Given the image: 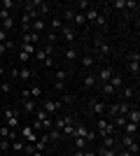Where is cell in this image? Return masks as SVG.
Listing matches in <instances>:
<instances>
[{"mask_svg": "<svg viewBox=\"0 0 140 156\" xmlns=\"http://www.w3.org/2000/svg\"><path fill=\"white\" fill-rule=\"evenodd\" d=\"M59 35H61V40H63L68 47H70V44H77V42H75V40H77V28H75V26H63Z\"/></svg>", "mask_w": 140, "mask_h": 156, "instance_id": "cell-1", "label": "cell"}, {"mask_svg": "<svg viewBox=\"0 0 140 156\" xmlns=\"http://www.w3.org/2000/svg\"><path fill=\"white\" fill-rule=\"evenodd\" d=\"M61 100H42V110L49 114V117H56V112L61 110Z\"/></svg>", "mask_w": 140, "mask_h": 156, "instance_id": "cell-2", "label": "cell"}, {"mask_svg": "<svg viewBox=\"0 0 140 156\" xmlns=\"http://www.w3.org/2000/svg\"><path fill=\"white\" fill-rule=\"evenodd\" d=\"M0 137H2V140H9V142H14V140L19 137V130L9 128L7 124H0Z\"/></svg>", "mask_w": 140, "mask_h": 156, "instance_id": "cell-3", "label": "cell"}, {"mask_svg": "<svg viewBox=\"0 0 140 156\" xmlns=\"http://www.w3.org/2000/svg\"><path fill=\"white\" fill-rule=\"evenodd\" d=\"M96 51H98L100 58H107V56L112 54V47L107 44L105 40H98V37H96Z\"/></svg>", "mask_w": 140, "mask_h": 156, "instance_id": "cell-4", "label": "cell"}, {"mask_svg": "<svg viewBox=\"0 0 140 156\" xmlns=\"http://www.w3.org/2000/svg\"><path fill=\"white\" fill-rule=\"evenodd\" d=\"M114 75V68L112 65H105V68H100L98 72H96V77H98V84H105V82H110V77Z\"/></svg>", "mask_w": 140, "mask_h": 156, "instance_id": "cell-5", "label": "cell"}, {"mask_svg": "<svg viewBox=\"0 0 140 156\" xmlns=\"http://www.w3.org/2000/svg\"><path fill=\"white\" fill-rule=\"evenodd\" d=\"M89 107H91V112L96 114V117H105L107 103H105V100H91V103H89Z\"/></svg>", "mask_w": 140, "mask_h": 156, "instance_id": "cell-6", "label": "cell"}, {"mask_svg": "<svg viewBox=\"0 0 140 156\" xmlns=\"http://www.w3.org/2000/svg\"><path fill=\"white\" fill-rule=\"evenodd\" d=\"M40 40H42V35H38V33H21V44H35V47H40Z\"/></svg>", "mask_w": 140, "mask_h": 156, "instance_id": "cell-7", "label": "cell"}, {"mask_svg": "<svg viewBox=\"0 0 140 156\" xmlns=\"http://www.w3.org/2000/svg\"><path fill=\"white\" fill-rule=\"evenodd\" d=\"M138 61H140L138 51H131V54H128V72H131V75H135V77H138V72H140Z\"/></svg>", "mask_w": 140, "mask_h": 156, "instance_id": "cell-8", "label": "cell"}, {"mask_svg": "<svg viewBox=\"0 0 140 156\" xmlns=\"http://www.w3.org/2000/svg\"><path fill=\"white\" fill-rule=\"evenodd\" d=\"M21 137H23V142L35 144V140H38V133H35L31 126H21Z\"/></svg>", "mask_w": 140, "mask_h": 156, "instance_id": "cell-9", "label": "cell"}, {"mask_svg": "<svg viewBox=\"0 0 140 156\" xmlns=\"http://www.w3.org/2000/svg\"><path fill=\"white\" fill-rule=\"evenodd\" d=\"M45 30H47V21H45V19H35L33 23H31V33H38V35H42Z\"/></svg>", "mask_w": 140, "mask_h": 156, "instance_id": "cell-10", "label": "cell"}, {"mask_svg": "<svg viewBox=\"0 0 140 156\" xmlns=\"http://www.w3.org/2000/svg\"><path fill=\"white\" fill-rule=\"evenodd\" d=\"M119 93H121V98H124V103H131V98L135 96V89H133V86H128V84H124L119 89Z\"/></svg>", "mask_w": 140, "mask_h": 156, "instance_id": "cell-11", "label": "cell"}, {"mask_svg": "<svg viewBox=\"0 0 140 156\" xmlns=\"http://www.w3.org/2000/svg\"><path fill=\"white\" fill-rule=\"evenodd\" d=\"M63 56H66V61H70V63H75L77 61V44H70L63 49Z\"/></svg>", "mask_w": 140, "mask_h": 156, "instance_id": "cell-12", "label": "cell"}, {"mask_svg": "<svg viewBox=\"0 0 140 156\" xmlns=\"http://www.w3.org/2000/svg\"><path fill=\"white\" fill-rule=\"evenodd\" d=\"M63 26H66V23L61 21V16H52V21L47 23V28H49L52 33H61V28H63Z\"/></svg>", "mask_w": 140, "mask_h": 156, "instance_id": "cell-13", "label": "cell"}, {"mask_svg": "<svg viewBox=\"0 0 140 156\" xmlns=\"http://www.w3.org/2000/svg\"><path fill=\"white\" fill-rule=\"evenodd\" d=\"M82 84H84V89H93V86H98V77H96V72H89L87 77L82 79Z\"/></svg>", "mask_w": 140, "mask_h": 156, "instance_id": "cell-14", "label": "cell"}, {"mask_svg": "<svg viewBox=\"0 0 140 156\" xmlns=\"http://www.w3.org/2000/svg\"><path fill=\"white\" fill-rule=\"evenodd\" d=\"M33 77H35L33 68H26V65L19 68V79H21V82H28V79H33Z\"/></svg>", "mask_w": 140, "mask_h": 156, "instance_id": "cell-15", "label": "cell"}, {"mask_svg": "<svg viewBox=\"0 0 140 156\" xmlns=\"http://www.w3.org/2000/svg\"><path fill=\"white\" fill-rule=\"evenodd\" d=\"M47 144H49V137H47V133H42V135H38V140H35V149L38 151H45Z\"/></svg>", "mask_w": 140, "mask_h": 156, "instance_id": "cell-16", "label": "cell"}, {"mask_svg": "<svg viewBox=\"0 0 140 156\" xmlns=\"http://www.w3.org/2000/svg\"><path fill=\"white\" fill-rule=\"evenodd\" d=\"M100 93H103L105 98H114V96H117V89H114L112 84H107V82H105V84H100Z\"/></svg>", "mask_w": 140, "mask_h": 156, "instance_id": "cell-17", "label": "cell"}, {"mask_svg": "<svg viewBox=\"0 0 140 156\" xmlns=\"http://www.w3.org/2000/svg\"><path fill=\"white\" fill-rule=\"evenodd\" d=\"M126 121H133V124H140V110H138V105H133V107L128 110V114H126Z\"/></svg>", "mask_w": 140, "mask_h": 156, "instance_id": "cell-18", "label": "cell"}, {"mask_svg": "<svg viewBox=\"0 0 140 156\" xmlns=\"http://www.w3.org/2000/svg\"><path fill=\"white\" fill-rule=\"evenodd\" d=\"M82 14H84V19H87V23H93V21H96V16H98V9H96V5H93V7H89V9H87V12H82Z\"/></svg>", "mask_w": 140, "mask_h": 156, "instance_id": "cell-19", "label": "cell"}, {"mask_svg": "<svg viewBox=\"0 0 140 156\" xmlns=\"http://www.w3.org/2000/svg\"><path fill=\"white\" fill-rule=\"evenodd\" d=\"M107 84H112V86H114V89H117V91H119L121 86H124V77H121L119 72H114L112 77H110V82H107Z\"/></svg>", "mask_w": 140, "mask_h": 156, "instance_id": "cell-20", "label": "cell"}, {"mask_svg": "<svg viewBox=\"0 0 140 156\" xmlns=\"http://www.w3.org/2000/svg\"><path fill=\"white\" fill-rule=\"evenodd\" d=\"M38 107H40V105H38V100H33V98H31V100H23V110H26L28 114H35Z\"/></svg>", "mask_w": 140, "mask_h": 156, "instance_id": "cell-21", "label": "cell"}, {"mask_svg": "<svg viewBox=\"0 0 140 156\" xmlns=\"http://www.w3.org/2000/svg\"><path fill=\"white\" fill-rule=\"evenodd\" d=\"M73 26H75V28H77V26L84 28V26H87V19H84V14H82V12H75V16H73Z\"/></svg>", "mask_w": 140, "mask_h": 156, "instance_id": "cell-22", "label": "cell"}, {"mask_svg": "<svg viewBox=\"0 0 140 156\" xmlns=\"http://www.w3.org/2000/svg\"><path fill=\"white\" fill-rule=\"evenodd\" d=\"M0 112H2V119H14V117H19V112L14 110V107H0Z\"/></svg>", "mask_w": 140, "mask_h": 156, "instance_id": "cell-23", "label": "cell"}, {"mask_svg": "<svg viewBox=\"0 0 140 156\" xmlns=\"http://www.w3.org/2000/svg\"><path fill=\"white\" fill-rule=\"evenodd\" d=\"M28 91H31V98H33V100L42 98V86L40 84H31V86H28Z\"/></svg>", "mask_w": 140, "mask_h": 156, "instance_id": "cell-24", "label": "cell"}, {"mask_svg": "<svg viewBox=\"0 0 140 156\" xmlns=\"http://www.w3.org/2000/svg\"><path fill=\"white\" fill-rule=\"evenodd\" d=\"M87 133H89V128L84 124H75V133H73V137H87Z\"/></svg>", "mask_w": 140, "mask_h": 156, "instance_id": "cell-25", "label": "cell"}, {"mask_svg": "<svg viewBox=\"0 0 140 156\" xmlns=\"http://www.w3.org/2000/svg\"><path fill=\"white\" fill-rule=\"evenodd\" d=\"M124 135H138V124L126 121V126H124Z\"/></svg>", "mask_w": 140, "mask_h": 156, "instance_id": "cell-26", "label": "cell"}, {"mask_svg": "<svg viewBox=\"0 0 140 156\" xmlns=\"http://www.w3.org/2000/svg\"><path fill=\"white\" fill-rule=\"evenodd\" d=\"M96 156H117V149H110V147H98Z\"/></svg>", "mask_w": 140, "mask_h": 156, "instance_id": "cell-27", "label": "cell"}, {"mask_svg": "<svg viewBox=\"0 0 140 156\" xmlns=\"http://www.w3.org/2000/svg\"><path fill=\"white\" fill-rule=\"evenodd\" d=\"M93 63H96V58H93L91 54H87V56H82V68H87V70H91Z\"/></svg>", "mask_w": 140, "mask_h": 156, "instance_id": "cell-28", "label": "cell"}, {"mask_svg": "<svg viewBox=\"0 0 140 156\" xmlns=\"http://www.w3.org/2000/svg\"><path fill=\"white\" fill-rule=\"evenodd\" d=\"M47 137H49V142H56V140H61V130L59 128H52V130H47Z\"/></svg>", "mask_w": 140, "mask_h": 156, "instance_id": "cell-29", "label": "cell"}, {"mask_svg": "<svg viewBox=\"0 0 140 156\" xmlns=\"http://www.w3.org/2000/svg\"><path fill=\"white\" fill-rule=\"evenodd\" d=\"M126 151H128L131 156H138V154H140V144H138V140H133V142L128 144V147H126Z\"/></svg>", "mask_w": 140, "mask_h": 156, "instance_id": "cell-30", "label": "cell"}, {"mask_svg": "<svg viewBox=\"0 0 140 156\" xmlns=\"http://www.w3.org/2000/svg\"><path fill=\"white\" fill-rule=\"evenodd\" d=\"M100 147H110V149H117V142H114V135H107L103 137V144Z\"/></svg>", "mask_w": 140, "mask_h": 156, "instance_id": "cell-31", "label": "cell"}, {"mask_svg": "<svg viewBox=\"0 0 140 156\" xmlns=\"http://www.w3.org/2000/svg\"><path fill=\"white\" fill-rule=\"evenodd\" d=\"M56 121H54V128H59V130H63V126L68 124V119L70 117H54Z\"/></svg>", "mask_w": 140, "mask_h": 156, "instance_id": "cell-32", "label": "cell"}, {"mask_svg": "<svg viewBox=\"0 0 140 156\" xmlns=\"http://www.w3.org/2000/svg\"><path fill=\"white\" fill-rule=\"evenodd\" d=\"M21 51H26L28 56H35V51H38V47H35V44H21Z\"/></svg>", "mask_w": 140, "mask_h": 156, "instance_id": "cell-33", "label": "cell"}, {"mask_svg": "<svg viewBox=\"0 0 140 156\" xmlns=\"http://www.w3.org/2000/svg\"><path fill=\"white\" fill-rule=\"evenodd\" d=\"M23 144H26V142H23V140H21V137H16V140H14V142L9 144V147H12L14 151H23Z\"/></svg>", "mask_w": 140, "mask_h": 156, "instance_id": "cell-34", "label": "cell"}, {"mask_svg": "<svg viewBox=\"0 0 140 156\" xmlns=\"http://www.w3.org/2000/svg\"><path fill=\"white\" fill-rule=\"evenodd\" d=\"M54 77H56V82H66V79H68V70H61V68H59V70L54 72Z\"/></svg>", "mask_w": 140, "mask_h": 156, "instance_id": "cell-35", "label": "cell"}, {"mask_svg": "<svg viewBox=\"0 0 140 156\" xmlns=\"http://www.w3.org/2000/svg\"><path fill=\"white\" fill-rule=\"evenodd\" d=\"M56 42H59V33H52V30H49V33H47V44H56Z\"/></svg>", "mask_w": 140, "mask_h": 156, "instance_id": "cell-36", "label": "cell"}, {"mask_svg": "<svg viewBox=\"0 0 140 156\" xmlns=\"http://www.w3.org/2000/svg\"><path fill=\"white\" fill-rule=\"evenodd\" d=\"M87 140H84V137H75V149H87Z\"/></svg>", "mask_w": 140, "mask_h": 156, "instance_id": "cell-37", "label": "cell"}, {"mask_svg": "<svg viewBox=\"0 0 140 156\" xmlns=\"http://www.w3.org/2000/svg\"><path fill=\"white\" fill-rule=\"evenodd\" d=\"M93 23H96V26H100V28H105V23H107V16H105V14H98Z\"/></svg>", "mask_w": 140, "mask_h": 156, "instance_id": "cell-38", "label": "cell"}, {"mask_svg": "<svg viewBox=\"0 0 140 156\" xmlns=\"http://www.w3.org/2000/svg\"><path fill=\"white\" fill-rule=\"evenodd\" d=\"M77 7H80V12H87L89 7H93V2H89V0H80V2H77Z\"/></svg>", "mask_w": 140, "mask_h": 156, "instance_id": "cell-39", "label": "cell"}, {"mask_svg": "<svg viewBox=\"0 0 140 156\" xmlns=\"http://www.w3.org/2000/svg\"><path fill=\"white\" fill-rule=\"evenodd\" d=\"M112 7H117V9H126V7H128V0H114Z\"/></svg>", "mask_w": 140, "mask_h": 156, "instance_id": "cell-40", "label": "cell"}, {"mask_svg": "<svg viewBox=\"0 0 140 156\" xmlns=\"http://www.w3.org/2000/svg\"><path fill=\"white\" fill-rule=\"evenodd\" d=\"M0 91L9 93V91H12V82H0Z\"/></svg>", "mask_w": 140, "mask_h": 156, "instance_id": "cell-41", "label": "cell"}, {"mask_svg": "<svg viewBox=\"0 0 140 156\" xmlns=\"http://www.w3.org/2000/svg\"><path fill=\"white\" fill-rule=\"evenodd\" d=\"M96 137H98V133H96V130H91V128H89V133H87V137H84V140H87V142H93Z\"/></svg>", "mask_w": 140, "mask_h": 156, "instance_id": "cell-42", "label": "cell"}, {"mask_svg": "<svg viewBox=\"0 0 140 156\" xmlns=\"http://www.w3.org/2000/svg\"><path fill=\"white\" fill-rule=\"evenodd\" d=\"M19 61L21 63H28V61H33V56H28L26 51H19Z\"/></svg>", "mask_w": 140, "mask_h": 156, "instance_id": "cell-43", "label": "cell"}, {"mask_svg": "<svg viewBox=\"0 0 140 156\" xmlns=\"http://www.w3.org/2000/svg\"><path fill=\"white\" fill-rule=\"evenodd\" d=\"M23 151H26V154H28V156H31V154H33V151H38V149H35V144H31V142H26V144H23Z\"/></svg>", "mask_w": 140, "mask_h": 156, "instance_id": "cell-44", "label": "cell"}, {"mask_svg": "<svg viewBox=\"0 0 140 156\" xmlns=\"http://www.w3.org/2000/svg\"><path fill=\"white\" fill-rule=\"evenodd\" d=\"M14 5H16L14 0H2V9H7V12H9V9H12Z\"/></svg>", "mask_w": 140, "mask_h": 156, "instance_id": "cell-45", "label": "cell"}, {"mask_svg": "<svg viewBox=\"0 0 140 156\" xmlns=\"http://www.w3.org/2000/svg\"><path fill=\"white\" fill-rule=\"evenodd\" d=\"M42 65H45V68H54V65H56V63H54V56L45 58V61H42Z\"/></svg>", "mask_w": 140, "mask_h": 156, "instance_id": "cell-46", "label": "cell"}, {"mask_svg": "<svg viewBox=\"0 0 140 156\" xmlns=\"http://www.w3.org/2000/svg\"><path fill=\"white\" fill-rule=\"evenodd\" d=\"M21 100H31V91H28V86H23V91H21Z\"/></svg>", "mask_w": 140, "mask_h": 156, "instance_id": "cell-47", "label": "cell"}, {"mask_svg": "<svg viewBox=\"0 0 140 156\" xmlns=\"http://www.w3.org/2000/svg\"><path fill=\"white\" fill-rule=\"evenodd\" d=\"M54 89H56V91H63V89H66V82H54Z\"/></svg>", "mask_w": 140, "mask_h": 156, "instance_id": "cell-48", "label": "cell"}, {"mask_svg": "<svg viewBox=\"0 0 140 156\" xmlns=\"http://www.w3.org/2000/svg\"><path fill=\"white\" fill-rule=\"evenodd\" d=\"M2 42H7V30L5 28H0V44H2Z\"/></svg>", "mask_w": 140, "mask_h": 156, "instance_id": "cell-49", "label": "cell"}, {"mask_svg": "<svg viewBox=\"0 0 140 156\" xmlns=\"http://www.w3.org/2000/svg\"><path fill=\"white\" fill-rule=\"evenodd\" d=\"M9 77H12V79H19V68H12V70H9Z\"/></svg>", "mask_w": 140, "mask_h": 156, "instance_id": "cell-50", "label": "cell"}, {"mask_svg": "<svg viewBox=\"0 0 140 156\" xmlns=\"http://www.w3.org/2000/svg\"><path fill=\"white\" fill-rule=\"evenodd\" d=\"M7 51H9V49H7V42H2V44H0V56H5Z\"/></svg>", "mask_w": 140, "mask_h": 156, "instance_id": "cell-51", "label": "cell"}, {"mask_svg": "<svg viewBox=\"0 0 140 156\" xmlns=\"http://www.w3.org/2000/svg\"><path fill=\"white\" fill-rule=\"evenodd\" d=\"M84 156H96V149H84Z\"/></svg>", "mask_w": 140, "mask_h": 156, "instance_id": "cell-52", "label": "cell"}, {"mask_svg": "<svg viewBox=\"0 0 140 156\" xmlns=\"http://www.w3.org/2000/svg\"><path fill=\"white\" fill-rule=\"evenodd\" d=\"M31 156H42V151H33V154H31Z\"/></svg>", "mask_w": 140, "mask_h": 156, "instance_id": "cell-53", "label": "cell"}, {"mask_svg": "<svg viewBox=\"0 0 140 156\" xmlns=\"http://www.w3.org/2000/svg\"><path fill=\"white\" fill-rule=\"evenodd\" d=\"M2 75H5V68H2V65H0V77H2Z\"/></svg>", "mask_w": 140, "mask_h": 156, "instance_id": "cell-54", "label": "cell"}, {"mask_svg": "<svg viewBox=\"0 0 140 156\" xmlns=\"http://www.w3.org/2000/svg\"><path fill=\"white\" fill-rule=\"evenodd\" d=\"M0 124H5V119H2V112H0Z\"/></svg>", "mask_w": 140, "mask_h": 156, "instance_id": "cell-55", "label": "cell"}, {"mask_svg": "<svg viewBox=\"0 0 140 156\" xmlns=\"http://www.w3.org/2000/svg\"><path fill=\"white\" fill-rule=\"evenodd\" d=\"M61 156H73V154H61Z\"/></svg>", "mask_w": 140, "mask_h": 156, "instance_id": "cell-56", "label": "cell"}, {"mask_svg": "<svg viewBox=\"0 0 140 156\" xmlns=\"http://www.w3.org/2000/svg\"><path fill=\"white\" fill-rule=\"evenodd\" d=\"M2 154H5V151H2V149H0V156H2Z\"/></svg>", "mask_w": 140, "mask_h": 156, "instance_id": "cell-57", "label": "cell"}, {"mask_svg": "<svg viewBox=\"0 0 140 156\" xmlns=\"http://www.w3.org/2000/svg\"><path fill=\"white\" fill-rule=\"evenodd\" d=\"M0 65H2V61H0Z\"/></svg>", "mask_w": 140, "mask_h": 156, "instance_id": "cell-58", "label": "cell"}, {"mask_svg": "<svg viewBox=\"0 0 140 156\" xmlns=\"http://www.w3.org/2000/svg\"><path fill=\"white\" fill-rule=\"evenodd\" d=\"M0 107H2V105H0Z\"/></svg>", "mask_w": 140, "mask_h": 156, "instance_id": "cell-59", "label": "cell"}, {"mask_svg": "<svg viewBox=\"0 0 140 156\" xmlns=\"http://www.w3.org/2000/svg\"><path fill=\"white\" fill-rule=\"evenodd\" d=\"M0 28H2V26H0Z\"/></svg>", "mask_w": 140, "mask_h": 156, "instance_id": "cell-60", "label": "cell"}]
</instances>
